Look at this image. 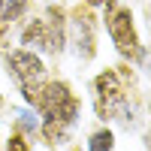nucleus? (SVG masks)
I'll use <instances>...</instances> for the list:
<instances>
[{"instance_id": "nucleus-1", "label": "nucleus", "mask_w": 151, "mask_h": 151, "mask_svg": "<svg viewBox=\"0 0 151 151\" xmlns=\"http://www.w3.org/2000/svg\"><path fill=\"white\" fill-rule=\"evenodd\" d=\"M133 76H127V67H106L91 79V106L100 124H121L133 127Z\"/></svg>"}, {"instance_id": "nucleus-2", "label": "nucleus", "mask_w": 151, "mask_h": 151, "mask_svg": "<svg viewBox=\"0 0 151 151\" xmlns=\"http://www.w3.org/2000/svg\"><path fill=\"white\" fill-rule=\"evenodd\" d=\"M103 27L109 33L112 45H115V52L127 64H142L145 60V42L139 36V27H136V18H133L130 6H121L118 0L103 6Z\"/></svg>"}, {"instance_id": "nucleus-3", "label": "nucleus", "mask_w": 151, "mask_h": 151, "mask_svg": "<svg viewBox=\"0 0 151 151\" xmlns=\"http://www.w3.org/2000/svg\"><path fill=\"white\" fill-rule=\"evenodd\" d=\"M3 70L9 76V82L15 85V91L21 94V103L30 106V100L36 94V88H40L45 79H48V64L42 55L30 52V48H3Z\"/></svg>"}, {"instance_id": "nucleus-4", "label": "nucleus", "mask_w": 151, "mask_h": 151, "mask_svg": "<svg viewBox=\"0 0 151 151\" xmlns=\"http://www.w3.org/2000/svg\"><path fill=\"white\" fill-rule=\"evenodd\" d=\"M97 15L94 9L88 6H76L73 12H67V45L73 48V55L82 60V64H88V60L97 58Z\"/></svg>"}, {"instance_id": "nucleus-5", "label": "nucleus", "mask_w": 151, "mask_h": 151, "mask_svg": "<svg viewBox=\"0 0 151 151\" xmlns=\"http://www.w3.org/2000/svg\"><path fill=\"white\" fill-rule=\"evenodd\" d=\"M9 115H12V130H21L24 136L40 133V115H36V109L21 103V106H9Z\"/></svg>"}, {"instance_id": "nucleus-6", "label": "nucleus", "mask_w": 151, "mask_h": 151, "mask_svg": "<svg viewBox=\"0 0 151 151\" xmlns=\"http://www.w3.org/2000/svg\"><path fill=\"white\" fill-rule=\"evenodd\" d=\"M115 130L109 124H100L88 133V142H85V151H115Z\"/></svg>"}, {"instance_id": "nucleus-7", "label": "nucleus", "mask_w": 151, "mask_h": 151, "mask_svg": "<svg viewBox=\"0 0 151 151\" xmlns=\"http://www.w3.org/2000/svg\"><path fill=\"white\" fill-rule=\"evenodd\" d=\"M30 9V0H3V9H0V21H6L9 27L18 24Z\"/></svg>"}, {"instance_id": "nucleus-8", "label": "nucleus", "mask_w": 151, "mask_h": 151, "mask_svg": "<svg viewBox=\"0 0 151 151\" xmlns=\"http://www.w3.org/2000/svg\"><path fill=\"white\" fill-rule=\"evenodd\" d=\"M0 151H33L30 136H24L21 130H9V136L3 139V148Z\"/></svg>"}, {"instance_id": "nucleus-9", "label": "nucleus", "mask_w": 151, "mask_h": 151, "mask_svg": "<svg viewBox=\"0 0 151 151\" xmlns=\"http://www.w3.org/2000/svg\"><path fill=\"white\" fill-rule=\"evenodd\" d=\"M79 3H82V6H88V9H94V12H97V9H103V6H109V3H112V0H79Z\"/></svg>"}, {"instance_id": "nucleus-10", "label": "nucleus", "mask_w": 151, "mask_h": 151, "mask_svg": "<svg viewBox=\"0 0 151 151\" xmlns=\"http://www.w3.org/2000/svg\"><path fill=\"white\" fill-rule=\"evenodd\" d=\"M6 109V97H3V88H0V112Z\"/></svg>"}, {"instance_id": "nucleus-11", "label": "nucleus", "mask_w": 151, "mask_h": 151, "mask_svg": "<svg viewBox=\"0 0 151 151\" xmlns=\"http://www.w3.org/2000/svg\"><path fill=\"white\" fill-rule=\"evenodd\" d=\"M0 148H3V133H0Z\"/></svg>"}, {"instance_id": "nucleus-12", "label": "nucleus", "mask_w": 151, "mask_h": 151, "mask_svg": "<svg viewBox=\"0 0 151 151\" xmlns=\"http://www.w3.org/2000/svg\"><path fill=\"white\" fill-rule=\"evenodd\" d=\"M0 9H3V0H0Z\"/></svg>"}]
</instances>
